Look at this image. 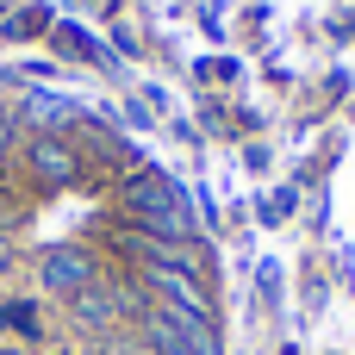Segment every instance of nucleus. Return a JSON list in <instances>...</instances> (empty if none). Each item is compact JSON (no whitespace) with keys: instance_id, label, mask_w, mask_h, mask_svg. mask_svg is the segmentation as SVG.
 <instances>
[{"instance_id":"39448f33","label":"nucleus","mask_w":355,"mask_h":355,"mask_svg":"<svg viewBox=\"0 0 355 355\" xmlns=\"http://www.w3.org/2000/svg\"><path fill=\"white\" fill-rule=\"evenodd\" d=\"M0 324H6V331H19V337H44V318H37V306H25V300L0 306Z\"/></svg>"},{"instance_id":"423d86ee","label":"nucleus","mask_w":355,"mask_h":355,"mask_svg":"<svg viewBox=\"0 0 355 355\" xmlns=\"http://www.w3.org/2000/svg\"><path fill=\"white\" fill-rule=\"evenodd\" d=\"M56 44H62L69 56H94V44H87V37L75 31V25H56Z\"/></svg>"},{"instance_id":"f257e3e1","label":"nucleus","mask_w":355,"mask_h":355,"mask_svg":"<svg viewBox=\"0 0 355 355\" xmlns=\"http://www.w3.org/2000/svg\"><path fill=\"white\" fill-rule=\"evenodd\" d=\"M125 206H131V218L144 225V237H156V243H181V237L193 231L187 193H181L168 175H156V168H144V175L125 181Z\"/></svg>"},{"instance_id":"6e6552de","label":"nucleus","mask_w":355,"mask_h":355,"mask_svg":"<svg viewBox=\"0 0 355 355\" xmlns=\"http://www.w3.org/2000/svg\"><path fill=\"white\" fill-rule=\"evenodd\" d=\"M6 262H12V250H6V237H0V275H6Z\"/></svg>"},{"instance_id":"7ed1b4c3","label":"nucleus","mask_w":355,"mask_h":355,"mask_svg":"<svg viewBox=\"0 0 355 355\" xmlns=\"http://www.w3.org/2000/svg\"><path fill=\"white\" fill-rule=\"evenodd\" d=\"M25 112H31V125H37V131H56V125L81 119V106H75L69 94H31V100H25Z\"/></svg>"},{"instance_id":"0eeeda50","label":"nucleus","mask_w":355,"mask_h":355,"mask_svg":"<svg viewBox=\"0 0 355 355\" xmlns=\"http://www.w3.org/2000/svg\"><path fill=\"white\" fill-rule=\"evenodd\" d=\"M6 144H12V125H6V119H0V156H6Z\"/></svg>"},{"instance_id":"f03ea898","label":"nucleus","mask_w":355,"mask_h":355,"mask_svg":"<svg viewBox=\"0 0 355 355\" xmlns=\"http://www.w3.org/2000/svg\"><path fill=\"white\" fill-rule=\"evenodd\" d=\"M37 275H44V287L50 293H62V300H81L87 287H100V268H94V256L87 250H44L37 256Z\"/></svg>"},{"instance_id":"20e7f679","label":"nucleus","mask_w":355,"mask_h":355,"mask_svg":"<svg viewBox=\"0 0 355 355\" xmlns=\"http://www.w3.org/2000/svg\"><path fill=\"white\" fill-rule=\"evenodd\" d=\"M31 168H37V181H75V156L56 137H37L31 144Z\"/></svg>"}]
</instances>
